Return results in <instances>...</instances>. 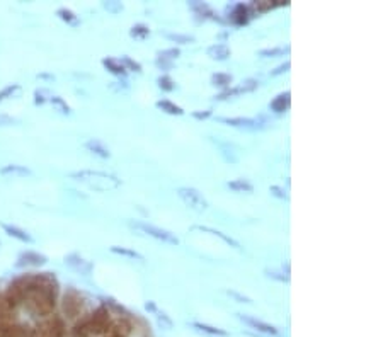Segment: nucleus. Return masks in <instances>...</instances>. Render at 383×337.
<instances>
[{
    "label": "nucleus",
    "mask_w": 383,
    "mask_h": 337,
    "mask_svg": "<svg viewBox=\"0 0 383 337\" xmlns=\"http://www.w3.org/2000/svg\"><path fill=\"white\" fill-rule=\"evenodd\" d=\"M58 16H60L63 21L70 22V24H77V17L74 16V12L67 11V9H60V11H58Z\"/></svg>",
    "instance_id": "obj_32"
},
{
    "label": "nucleus",
    "mask_w": 383,
    "mask_h": 337,
    "mask_svg": "<svg viewBox=\"0 0 383 337\" xmlns=\"http://www.w3.org/2000/svg\"><path fill=\"white\" fill-rule=\"evenodd\" d=\"M130 227L137 228V230H140L142 233H147V235H150L157 240L167 242V244H172V245L179 244V239L174 235V233H170L169 230H164V228L155 227V225H150L145 222H130Z\"/></svg>",
    "instance_id": "obj_2"
},
{
    "label": "nucleus",
    "mask_w": 383,
    "mask_h": 337,
    "mask_svg": "<svg viewBox=\"0 0 383 337\" xmlns=\"http://www.w3.org/2000/svg\"><path fill=\"white\" fill-rule=\"evenodd\" d=\"M230 21L233 24H245L247 22V7L242 6V4H237L235 7L230 12Z\"/></svg>",
    "instance_id": "obj_12"
},
{
    "label": "nucleus",
    "mask_w": 383,
    "mask_h": 337,
    "mask_svg": "<svg viewBox=\"0 0 383 337\" xmlns=\"http://www.w3.org/2000/svg\"><path fill=\"white\" fill-rule=\"evenodd\" d=\"M238 318L244 320L245 323H249V325L254 327V329H258L261 332H266V334H278V330L274 329L273 325H269V323H266V322H261V320H258V318H252V317H247V315H238Z\"/></svg>",
    "instance_id": "obj_9"
},
{
    "label": "nucleus",
    "mask_w": 383,
    "mask_h": 337,
    "mask_svg": "<svg viewBox=\"0 0 383 337\" xmlns=\"http://www.w3.org/2000/svg\"><path fill=\"white\" fill-rule=\"evenodd\" d=\"M70 177L87 184L94 191H111L121 186V179L101 170H79V172H72Z\"/></svg>",
    "instance_id": "obj_1"
},
{
    "label": "nucleus",
    "mask_w": 383,
    "mask_h": 337,
    "mask_svg": "<svg viewBox=\"0 0 383 337\" xmlns=\"http://www.w3.org/2000/svg\"><path fill=\"white\" fill-rule=\"evenodd\" d=\"M227 295H230V296H232V298H235L237 302H242V303H252V300L249 298V296L240 295V293H237V291H233V290H227Z\"/></svg>",
    "instance_id": "obj_33"
},
{
    "label": "nucleus",
    "mask_w": 383,
    "mask_h": 337,
    "mask_svg": "<svg viewBox=\"0 0 383 337\" xmlns=\"http://www.w3.org/2000/svg\"><path fill=\"white\" fill-rule=\"evenodd\" d=\"M228 187L237 192H252L254 191V186L250 182H247L245 179H237V181L228 182Z\"/></svg>",
    "instance_id": "obj_21"
},
{
    "label": "nucleus",
    "mask_w": 383,
    "mask_h": 337,
    "mask_svg": "<svg viewBox=\"0 0 383 337\" xmlns=\"http://www.w3.org/2000/svg\"><path fill=\"white\" fill-rule=\"evenodd\" d=\"M46 262V257L44 255H39L36 252H26L21 255L19 259V266H22V264H31V266H41V264Z\"/></svg>",
    "instance_id": "obj_15"
},
{
    "label": "nucleus",
    "mask_w": 383,
    "mask_h": 337,
    "mask_svg": "<svg viewBox=\"0 0 383 337\" xmlns=\"http://www.w3.org/2000/svg\"><path fill=\"white\" fill-rule=\"evenodd\" d=\"M266 276L273 278L276 281H283V283H288L290 281V274L285 273V271H276V269H266Z\"/></svg>",
    "instance_id": "obj_26"
},
{
    "label": "nucleus",
    "mask_w": 383,
    "mask_h": 337,
    "mask_svg": "<svg viewBox=\"0 0 383 337\" xmlns=\"http://www.w3.org/2000/svg\"><path fill=\"white\" fill-rule=\"evenodd\" d=\"M157 107L162 109L164 112H167V114H175V116H182L184 114L182 107H179L177 104H174V102H170V101H159L157 102Z\"/></svg>",
    "instance_id": "obj_19"
},
{
    "label": "nucleus",
    "mask_w": 383,
    "mask_h": 337,
    "mask_svg": "<svg viewBox=\"0 0 383 337\" xmlns=\"http://www.w3.org/2000/svg\"><path fill=\"white\" fill-rule=\"evenodd\" d=\"M288 49L290 48H268V49H261L259 51V55L261 56H279V55H283V53H286Z\"/></svg>",
    "instance_id": "obj_31"
},
{
    "label": "nucleus",
    "mask_w": 383,
    "mask_h": 337,
    "mask_svg": "<svg viewBox=\"0 0 383 337\" xmlns=\"http://www.w3.org/2000/svg\"><path fill=\"white\" fill-rule=\"evenodd\" d=\"M130 34H132V38L143 39V38H147V36L150 34V29H148V26H145V24H137V26H133L132 28Z\"/></svg>",
    "instance_id": "obj_24"
},
{
    "label": "nucleus",
    "mask_w": 383,
    "mask_h": 337,
    "mask_svg": "<svg viewBox=\"0 0 383 337\" xmlns=\"http://www.w3.org/2000/svg\"><path fill=\"white\" fill-rule=\"evenodd\" d=\"M198 230H201V232H208V233H211V235H215V237H220L225 244H228V245H232L233 249H237V250H240L242 247H240V244H238L237 240H233L232 237H228V235H225V233H222V232H218V230H215V228H210V227H196Z\"/></svg>",
    "instance_id": "obj_13"
},
{
    "label": "nucleus",
    "mask_w": 383,
    "mask_h": 337,
    "mask_svg": "<svg viewBox=\"0 0 383 337\" xmlns=\"http://www.w3.org/2000/svg\"><path fill=\"white\" fill-rule=\"evenodd\" d=\"M155 313H157V317H159V320H160L162 323H165V325H167V327L172 325V322H170V318H169L167 315H165L164 312H157V310H155Z\"/></svg>",
    "instance_id": "obj_41"
},
{
    "label": "nucleus",
    "mask_w": 383,
    "mask_h": 337,
    "mask_svg": "<svg viewBox=\"0 0 383 337\" xmlns=\"http://www.w3.org/2000/svg\"><path fill=\"white\" fill-rule=\"evenodd\" d=\"M193 116H195L196 119H208L211 116V111L210 109L208 111H195L193 112Z\"/></svg>",
    "instance_id": "obj_40"
},
{
    "label": "nucleus",
    "mask_w": 383,
    "mask_h": 337,
    "mask_svg": "<svg viewBox=\"0 0 383 337\" xmlns=\"http://www.w3.org/2000/svg\"><path fill=\"white\" fill-rule=\"evenodd\" d=\"M237 94H238L237 89H227V91H223L222 94H218V96H216V99H218V101H225V99H228V97H232V96H237Z\"/></svg>",
    "instance_id": "obj_36"
},
{
    "label": "nucleus",
    "mask_w": 383,
    "mask_h": 337,
    "mask_svg": "<svg viewBox=\"0 0 383 337\" xmlns=\"http://www.w3.org/2000/svg\"><path fill=\"white\" fill-rule=\"evenodd\" d=\"M85 148H87L89 152H92V154H96V155H99V157H102V159H109V157H111L109 148H106L104 145H102L101 142H97V140H91V142H87V143H85Z\"/></svg>",
    "instance_id": "obj_11"
},
{
    "label": "nucleus",
    "mask_w": 383,
    "mask_h": 337,
    "mask_svg": "<svg viewBox=\"0 0 383 337\" xmlns=\"http://www.w3.org/2000/svg\"><path fill=\"white\" fill-rule=\"evenodd\" d=\"M36 337H63V325L60 320H53L36 330Z\"/></svg>",
    "instance_id": "obj_6"
},
{
    "label": "nucleus",
    "mask_w": 383,
    "mask_h": 337,
    "mask_svg": "<svg viewBox=\"0 0 383 337\" xmlns=\"http://www.w3.org/2000/svg\"><path fill=\"white\" fill-rule=\"evenodd\" d=\"M290 66H291L290 61H285V63L279 65L276 70H273V72H271V75H281V74H285V72L290 70Z\"/></svg>",
    "instance_id": "obj_37"
},
{
    "label": "nucleus",
    "mask_w": 383,
    "mask_h": 337,
    "mask_svg": "<svg viewBox=\"0 0 383 337\" xmlns=\"http://www.w3.org/2000/svg\"><path fill=\"white\" fill-rule=\"evenodd\" d=\"M0 174L4 176H31V170L22 165H7V167L0 169Z\"/></svg>",
    "instance_id": "obj_18"
},
{
    "label": "nucleus",
    "mask_w": 383,
    "mask_h": 337,
    "mask_svg": "<svg viewBox=\"0 0 383 337\" xmlns=\"http://www.w3.org/2000/svg\"><path fill=\"white\" fill-rule=\"evenodd\" d=\"M157 84H159V87L162 89V91H174V82L172 79L167 77V75H162V77H159V80H157Z\"/></svg>",
    "instance_id": "obj_30"
},
{
    "label": "nucleus",
    "mask_w": 383,
    "mask_h": 337,
    "mask_svg": "<svg viewBox=\"0 0 383 337\" xmlns=\"http://www.w3.org/2000/svg\"><path fill=\"white\" fill-rule=\"evenodd\" d=\"M111 252L114 254H119V255H126L130 259H137V260H145L142 254L137 252V250H132V249H126V247H118V245H112L111 247Z\"/></svg>",
    "instance_id": "obj_20"
},
{
    "label": "nucleus",
    "mask_w": 383,
    "mask_h": 337,
    "mask_svg": "<svg viewBox=\"0 0 383 337\" xmlns=\"http://www.w3.org/2000/svg\"><path fill=\"white\" fill-rule=\"evenodd\" d=\"M157 65L160 66V69H170V61H167V60H157Z\"/></svg>",
    "instance_id": "obj_42"
},
{
    "label": "nucleus",
    "mask_w": 383,
    "mask_h": 337,
    "mask_svg": "<svg viewBox=\"0 0 383 337\" xmlns=\"http://www.w3.org/2000/svg\"><path fill=\"white\" fill-rule=\"evenodd\" d=\"M269 192H271L273 196L279 197V199H288L286 191L283 189V187H279V186H271V187H269Z\"/></svg>",
    "instance_id": "obj_34"
},
{
    "label": "nucleus",
    "mask_w": 383,
    "mask_h": 337,
    "mask_svg": "<svg viewBox=\"0 0 383 337\" xmlns=\"http://www.w3.org/2000/svg\"><path fill=\"white\" fill-rule=\"evenodd\" d=\"M107 327H109V313H107V310L106 308L96 310V313H94L91 322H89L91 334H102V332L107 330Z\"/></svg>",
    "instance_id": "obj_4"
},
{
    "label": "nucleus",
    "mask_w": 383,
    "mask_h": 337,
    "mask_svg": "<svg viewBox=\"0 0 383 337\" xmlns=\"http://www.w3.org/2000/svg\"><path fill=\"white\" fill-rule=\"evenodd\" d=\"M206 53H208L210 58H213V60H227V58L230 56V48L227 46V44L223 43H218V44H213V46H210L208 49H206Z\"/></svg>",
    "instance_id": "obj_8"
},
{
    "label": "nucleus",
    "mask_w": 383,
    "mask_h": 337,
    "mask_svg": "<svg viewBox=\"0 0 383 337\" xmlns=\"http://www.w3.org/2000/svg\"><path fill=\"white\" fill-rule=\"evenodd\" d=\"M165 38L169 41H174V43H179V44H189V43H195V36H189V34H177V33H167Z\"/></svg>",
    "instance_id": "obj_22"
},
{
    "label": "nucleus",
    "mask_w": 383,
    "mask_h": 337,
    "mask_svg": "<svg viewBox=\"0 0 383 337\" xmlns=\"http://www.w3.org/2000/svg\"><path fill=\"white\" fill-rule=\"evenodd\" d=\"M12 123H17V119L7 114H0V126H7V124H12Z\"/></svg>",
    "instance_id": "obj_38"
},
{
    "label": "nucleus",
    "mask_w": 383,
    "mask_h": 337,
    "mask_svg": "<svg viewBox=\"0 0 383 337\" xmlns=\"http://www.w3.org/2000/svg\"><path fill=\"white\" fill-rule=\"evenodd\" d=\"M67 264H69L70 267H74L75 271H79L80 274H91L92 271V264L89 262V260L79 257L77 254L69 255V257H67Z\"/></svg>",
    "instance_id": "obj_7"
},
{
    "label": "nucleus",
    "mask_w": 383,
    "mask_h": 337,
    "mask_svg": "<svg viewBox=\"0 0 383 337\" xmlns=\"http://www.w3.org/2000/svg\"><path fill=\"white\" fill-rule=\"evenodd\" d=\"M102 65L114 75H126V69L123 66V63L118 60H114V58H104V60H102Z\"/></svg>",
    "instance_id": "obj_17"
},
{
    "label": "nucleus",
    "mask_w": 383,
    "mask_h": 337,
    "mask_svg": "<svg viewBox=\"0 0 383 337\" xmlns=\"http://www.w3.org/2000/svg\"><path fill=\"white\" fill-rule=\"evenodd\" d=\"M196 329H200L203 332H208V334H213V335H227V332L222 330V329H216V327H211V325H206V323H193Z\"/></svg>",
    "instance_id": "obj_28"
},
{
    "label": "nucleus",
    "mask_w": 383,
    "mask_h": 337,
    "mask_svg": "<svg viewBox=\"0 0 383 337\" xmlns=\"http://www.w3.org/2000/svg\"><path fill=\"white\" fill-rule=\"evenodd\" d=\"M17 91H19V85H17V84H14V85H9V87H6L2 92H0V101H4V99H6V97L12 96V94L17 92Z\"/></svg>",
    "instance_id": "obj_35"
},
{
    "label": "nucleus",
    "mask_w": 383,
    "mask_h": 337,
    "mask_svg": "<svg viewBox=\"0 0 383 337\" xmlns=\"http://www.w3.org/2000/svg\"><path fill=\"white\" fill-rule=\"evenodd\" d=\"M2 228L9 233V235L14 237V239H17V240H21V242H33V237H31L28 232L21 230V228L12 227V225H6V223L2 225Z\"/></svg>",
    "instance_id": "obj_14"
},
{
    "label": "nucleus",
    "mask_w": 383,
    "mask_h": 337,
    "mask_svg": "<svg viewBox=\"0 0 383 337\" xmlns=\"http://www.w3.org/2000/svg\"><path fill=\"white\" fill-rule=\"evenodd\" d=\"M259 87V82L256 79H247L245 82H242V85L240 87H237V91H238V94H242V92H252V91H256V89Z\"/></svg>",
    "instance_id": "obj_27"
},
{
    "label": "nucleus",
    "mask_w": 383,
    "mask_h": 337,
    "mask_svg": "<svg viewBox=\"0 0 383 337\" xmlns=\"http://www.w3.org/2000/svg\"><path fill=\"white\" fill-rule=\"evenodd\" d=\"M290 107V92H283L271 102V109L274 112H285Z\"/></svg>",
    "instance_id": "obj_10"
},
{
    "label": "nucleus",
    "mask_w": 383,
    "mask_h": 337,
    "mask_svg": "<svg viewBox=\"0 0 383 337\" xmlns=\"http://www.w3.org/2000/svg\"><path fill=\"white\" fill-rule=\"evenodd\" d=\"M179 55H181V51H179V48H169V49H160V51H157V56L160 58V60H174V58H177Z\"/></svg>",
    "instance_id": "obj_25"
},
{
    "label": "nucleus",
    "mask_w": 383,
    "mask_h": 337,
    "mask_svg": "<svg viewBox=\"0 0 383 337\" xmlns=\"http://www.w3.org/2000/svg\"><path fill=\"white\" fill-rule=\"evenodd\" d=\"M232 75L228 74H215L213 77H211V84L215 85V87H228L230 84H232Z\"/></svg>",
    "instance_id": "obj_23"
},
{
    "label": "nucleus",
    "mask_w": 383,
    "mask_h": 337,
    "mask_svg": "<svg viewBox=\"0 0 383 337\" xmlns=\"http://www.w3.org/2000/svg\"><path fill=\"white\" fill-rule=\"evenodd\" d=\"M218 121L235 128H247V129L263 128V124H261L258 119H252V118H218Z\"/></svg>",
    "instance_id": "obj_5"
},
{
    "label": "nucleus",
    "mask_w": 383,
    "mask_h": 337,
    "mask_svg": "<svg viewBox=\"0 0 383 337\" xmlns=\"http://www.w3.org/2000/svg\"><path fill=\"white\" fill-rule=\"evenodd\" d=\"M80 308V302H79V296H77L74 291H70L69 295L65 296V312L69 313L70 317H74Z\"/></svg>",
    "instance_id": "obj_16"
},
{
    "label": "nucleus",
    "mask_w": 383,
    "mask_h": 337,
    "mask_svg": "<svg viewBox=\"0 0 383 337\" xmlns=\"http://www.w3.org/2000/svg\"><path fill=\"white\" fill-rule=\"evenodd\" d=\"M177 196L184 201V205H186L187 208H191L193 211H198V213H203V211L208 208V201H206L205 196L198 189H195V187H179Z\"/></svg>",
    "instance_id": "obj_3"
},
{
    "label": "nucleus",
    "mask_w": 383,
    "mask_h": 337,
    "mask_svg": "<svg viewBox=\"0 0 383 337\" xmlns=\"http://www.w3.org/2000/svg\"><path fill=\"white\" fill-rule=\"evenodd\" d=\"M51 102H53V104H56L58 107H61V111H63V112H69V111H70V107L67 106L65 102H63L60 97H51Z\"/></svg>",
    "instance_id": "obj_39"
},
{
    "label": "nucleus",
    "mask_w": 383,
    "mask_h": 337,
    "mask_svg": "<svg viewBox=\"0 0 383 337\" xmlns=\"http://www.w3.org/2000/svg\"><path fill=\"white\" fill-rule=\"evenodd\" d=\"M121 63H123L124 69H130V70L137 72V74H140V72H142V65H140L138 61L132 60L130 56H123V58H121Z\"/></svg>",
    "instance_id": "obj_29"
}]
</instances>
